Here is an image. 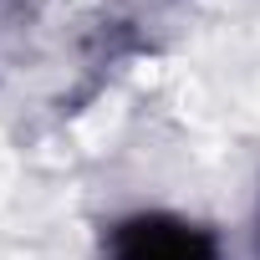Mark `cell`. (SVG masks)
Returning <instances> with one entry per match:
<instances>
[{
	"instance_id": "1",
	"label": "cell",
	"mask_w": 260,
	"mask_h": 260,
	"mask_svg": "<svg viewBox=\"0 0 260 260\" xmlns=\"http://www.w3.org/2000/svg\"><path fill=\"white\" fill-rule=\"evenodd\" d=\"M102 260H224V245L179 209H133L102 230Z\"/></svg>"
}]
</instances>
